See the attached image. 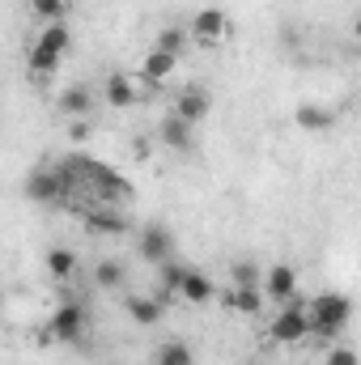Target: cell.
<instances>
[{
  "mask_svg": "<svg viewBox=\"0 0 361 365\" xmlns=\"http://www.w3.org/2000/svg\"><path fill=\"white\" fill-rule=\"evenodd\" d=\"M306 336H315V323H310V302L293 297V302H285V310H280V314H272L268 340H272V344H302Z\"/></svg>",
  "mask_w": 361,
  "mask_h": 365,
  "instance_id": "6da1fadb",
  "label": "cell"
},
{
  "mask_svg": "<svg viewBox=\"0 0 361 365\" xmlns=\"http://www.w3.org/2000/svg\"><path fill=\"white\" fill-rule=\"evenodd\" d=\"M349 319H353V302H349L345 293H319V297H310V323H315V336L332 340V336L345 331Z\"/></svg>",
  "mask_w": 361,
  "mask_h": 365,
  "instance_id": "7a4b0ae2",
  "label": "cell"
},
{
  "mask_svg": "<svg viewBox=\"0 0 361 365\" xmlns=\"http://www.w3.org/2000/svg\"><path fill=\"white\" fill-rule=\"evenodd\" d=\"M47 331H51V340H60V344H77L81 331H86V306L73 302V297H60V306H56L51 319H47Z\"/></svg>",
  "mask_w": 361,
  "mask_h": 365,
  "instance_id": "3957f363",
  "label": "cell"
},
{
  "mask_svg": "<svg viewBox=\"0 0 361 365\" xmlns=\"http://www.w3.org/2000/svg\"><path fill=\"white\" fill-rule=\"evenodd\" d=\"M191 38H195L200 47H221V43L230 38V13L217 9V4L200 9V13L191 17Z\"/></svg>",
  "mask_w": 361,
  "mask_h": 365,
  "instance_id": "277c9868",
  "label": "cell"
},
{
  "mask_svg": "<svg viewBox=\"0 0 361 365\" xmlns=\"http://www.w3.org/2000/svg\"><path fill=\"white\" fill-rule=\"evenodd\" d=\"M81 166H86V179L98 187L102 200H132V182L123 179L119 170H111L102 162H90V158H81Z\"/></svg>",
  "mask_w": 361,
  "mask_h": 365,
  "instance_id": "5b68a950",
  "label": "cell"
},
{
  "mask_svg": "<svg viewBox=\"0 0 361 365\" xmlns=\"http://www.w3.org/2000/svg\"><path fill=\"white\" fill-rule=\"evenodd\" d=\"M136 251L149 264H166V259H175V234L166 225H145L141 238H136Z\"/></svg>",
  "mask_w": 361,
  "mask_h": 365,
  "instance_id": "8992f818",
  "label": "cell"
},
{
  "mask_svg": "<svg viewBox=\"0 0 361 365\" xmlns=\"http://www.w3.org/2000/svg\"><path fill=\"white\" fill-rule=\"evenodd\" d=\"M26 195H30L34 204H56V200L68 195V187L60 179V170H34V175L26 179Z\"/></svg>",
  "mask_w": 361,
  "mask_h": 365,
  "instance_id": "52a82bcc",
  "label": "cell"
},
{
  "mask_svg": "<svg viewBox=\"0 0 361 365\" xmlns=\"http://www.w3.org/2000/svg\"><path fill=\"white\" fill-rule=\"evenodd\" d=\"M175 68H179V56H171V51H162V47H149L145 60H141V81H145V86H162V81L175 77Z\"/></svg>",
  "mask_w": 361,
  "mask_h": 365,
  "instance_id": "ba28073f",
  "label": "cell"
},
{
  "mask_svg": "<svg viewBox=\"0 0 361 365\" xmlns=\"http://www.w3.org/2000/svg\"><path fill=\"white\" fill-rule=\"evenodd\" d=\"M264 293L272 302H293L298 297V268L293 264H272L264 272Z\"/></svg>",
  "mask_w": 361,
  "mask_h": 365,
  "instance_id": "9c48e42d",
  "label": "cell"
},
{
  "mask_svg": "<svg viewBox=\"0 0 361 365\" xmlns=\"http://www.w3.org/2000/svg\"><path fill=\"white\" fill-rule=\"evenodd\" d=\"M128 314H132L141 327H153V323L166 319V297H162V293H153V297H149V293H132V297H128Z\"/></svg>",
  "mask_w": 361,
  "mask_h": 365,
  "instance_id": "30bf717a",
  "label": "cell"
},
{
  "mask_svg": "<svg viewBox=\"0 0 361 365\" xmlns=\"http://www.w3.org/2000/svg\"><path fill=\"white\" fill-rule=\"evenodd\" d=\"M102 98H106V106H115V110H128V106H136V81L128 77V73H111L106 81H102Z\"/></svg>",
  "mask_w": 361,
  "mask_h": 365,
  "instance_id": "8fae6325",
  "label": "cell"
},
{
  "mask_svg": "<svg viewBox=\"0 0 361 365\" xmlns=\"http://www.w3.org/2000/svg\"><path fill=\"white\" fill-rule=\"evenodd\" d=\"M158 136H162V145H166V149L187 153V149H191V140H195V123H187L183 115H166V119H162V128H158Z\"/></svg>",
  "mask_w": 361,
  "mask_h": 365,
  "instance_id": "7c38bea8",
  "label": "cell"
},
{
  "mask_svg": "<svg viewBox=\"0 0 361 365\" xmlns=\"http://www.w3.org/2000/svg\"><path fill=\"white\" fill-rule=\"evenodd\" d=\"M208 110H213V93L200 90V86H187V90L179 93V102H175V115H183L187 123H200Z\"/></svg>",
  "mask_w": 361,
  "mask_h": 365,
  "instance_id": "4fadbf2b",
  "label": "cell"
},
{
  "mask_svg": "<svg viewBox=\"0 0 361 365\" xmlns=\"http://www.w3.org/2000/svg\"><path fill=\"white\" fill-rule=\"evenodd\" d=\"M34 47L39 51H51V56H68V47H73V30L64 26V21H47L43 30H39V38H34Z\"/></svg>",
  "mask_w": 361,
  "mask_h": 365,
  "instance_id": "5bb4252c",
  "label": "cell"
},
{
  "mask_svg": "<svg viewBox=\"0 0 361 365\" xmlns=\"http://www.w3.org/2000/svg\"><path fill=\"white\" fill-rule=\"evenodd\" d=\"M86 230H90V234H106V238H119V234H128L132 225H128V217H119L115 208H93V212H86Z\"/></svg>",
  "mask_w": 361,
  "mask_h": 365,
  "instance_id": "9a60e30c",
  "label": "cell"
},
{
  "mask_svg": "<svg viewBox=\"0 0 361 365\" xmlns=\"http://www.w3.org/2000/svg\"><path fill=\"white\" fill-rule=\"evenodd\" d=\"M293 123H298L302 132H327V128L336 123V115H332L327 106H315V102H302V106L293 110Z\"/></svg>",
  "mask_w": 361,
  "mask_h": 365,
  "instance_id": "2e32d148",
  "label": "cell"
},
{
  "mask_svg": "<svg viewBox=\"0 0 361 365\" xmlns=\"http://www.w3.org/2000/svg\"><path fill=\"white\" fill-rule=\"evenodd\" d=\"M213 293H217V284H213L204 272H187L179 297L183 302H191V306H204V302H213Z\"/></svg>",
  "mask_w": 361,
  "mask_h": 365,
  "instance_id": "e0dca14e",
  "label": "cell"
},
{
  "mask_svg": "<svg viewBox=\"0 0 361 365\" xmlns=\"http://www.w3.org/2000/svg\"><path fill=\"white\" fill-rule=\"evenodd\" d=\"M93 106V93L86 86H68V90L60 93V110L68 115V119H81V115H90Z\"/></svg>",
  "mask_w": 361,
  "mask_h": 365,
  "instance_id": "ac0fdd59",
  "label": "cell"
},
{
  "mask_svg": "<svg viewBox=\"0 0 361 365\" xmlns=\"http://www.w3.org/2000/svg\"><path fill=\"white\" fill-rule=\"evenodd\" d=\"M153 365H195V353L183 340H162L153 353Z\"/></svg>",
  "mask_w": 361,
  "mask_h": 365,
  "instance_id": "d6986e66",
  "label": "cell"
},
{
  "mask_svg": "<svg viewBox=\"0 0 361 365\" xmlns=\"http://www.w3.org/2000/svg\"><path fill=\"white\" fill-rule=\"evenodd\" d=\"M47 272L56 276V280H68V276L77 272V255L68 247H51L47 251Z\"/></svg>",
  "mask_w": 361,
  "mask_h": 365,
  "instance_id": "ffe728a7",
  "label": "cell"
},
{
  "mask_svg": "<svg viewBox=\"0 0 361 365\" xmlns=\"http://www.w3.org/2000/svg\"><path fill=\"white\" fill-rule=\"evenodd\" d=\"M230 280H234V289H264V272H260V264H251V259H238V264L230 268Z\"/></svg>",
  "mask_w": 361,
  "mask_h": 365,
  "instance_id": "44dd1931",
  "label": "cell"
},
{
  "mask_svg": "<svg viewBox=\"0 0 361 365\" xmlns=\"http://www.w3.org/2000/svg\"><path fill=\"white\" fill-rule=\"evenodd\" d=\"M264 297H268L264 289H234V293H230V306H234L238 314H260V310H264Z\"/></svg>",
  "mask_w": 361,
  "mask_h": 365,
  "instance_id": "7402d4cb",
  "label": "cell"
},
{
  "mask_svg": "<svg viewBox=\"0 0 361 365\" xmlns=\"http://www.w3.org/2000/svg\"><path fill=\"white\" fill-rule=\"evenodd\" d=\"M68 9H73L68 0H30V13H34L43 26H47V21H64V17H68Z\"/></svg>",
  "mask_w": 361,
  "mask_h": 365,
  "instance_id": "603a6c76",
  "label": "cell"
},
{
  "mask_svg": "<svg viewBox=\"0 0 361 365\" xmlns=\"http://www.w3.org/2000/svg\"><path fill=\"white\" fill-rule=\"evenodd\" d=\"M93 280H98L102 289H119V284L128 280V268H123L119 259H102V264L93 268Z\"/></svg>",
  "mask_w": 361,
  "mask_h": 365,
  "instance_id": "cb8c5ba5",
  "label": "cell"
},
{
  "mask_svg": "<svg viewBox=\"0 0 361 365\" xmlns=\"http://www.w3.org/2000/svg\"><path fill=\"white\" fill-rule=\"evenodd\" d=\"M26 68H30V77H51V73L60 68V56H51V51H39V47H30V56H26Z\"/></svg>",
  "mask_w": 361,
  "mask_h": 365,
  "instance_id": "d4e9b609",
  "label": "cell"
},
{
  "mask_svg": "<svg viewBox=\"0 0 361 365\" xmlns=\"http://www.w3.org/2000/svg\"><path fill=\"white\" fill-rule=\"evenodd\" d=\"M158 268H162V297L183 293V280H187L191 268H183V264H175V259H166V264H158Z\"/></svg>",
  "mask_w": 361,
  "mask_h": 365,
  "instance_id": "484cf974",
  "label": "cell"
},
{
  "mask_svg": "<svg viewBox=\"0 0 361 365\" xmlns=\"http://www.w3.org/2000/svg\"><path fill=\"white\" fill-rule=\"evenodd\" d=\"M153 47H162V51H171V56H179L183 47H187V30H179V26H166L158 38H153Z\"/></svg>",
  "mask_w": 361,
  "mask_h": 365,
  "instance_id": "4316f807",
  "label": "cell"
},
{
  "mask_svg": "<svg viewBox=\"0 0 361 365\" xmlns=\"http://www.w3.org/2000/svg\"><path fill=\"white\" fill-rule=\"evenodd\" d=\"M323 365H361V357L353 353V349L336 344V349H327V357H323Z\"/></svg>",
  "mask_w": 361,
  "mask_h": 365,
  "instance_id": "83f0119b",
  "label": "cell"
},
{
  "mask_svg": "<svg viewBox=\"0 0 361 365\" xmlns=\"http://www.w3.org/2000/svg\"><path fill=\"white\" fill-rule=\"evenodd\" d=\"M86 136H90V123H86V119H73V123H68V140H73V145H81Z\"/></svg>",
  "mask_w": 361,
  "mask_h": 365,
  "instance_id": "f1b7e54d",
  "label": "cell"
},
{
  "mask_svg": "<svg viewBox=\"0 0 361 365\" xmlns=\"http://www.w3.org/2000/svg\"><path fill=\"white\" fill-rule=\"evenodd\" d=\"M132 153H136V158H141V162H145V158H149V153H153V149H149V140H145V136H136V140H132Z\"/></svg>",
  "mask_w": 361,
  "mask_h": 365,
  "instance_id": "f546056e",
  "label": "cell"
},
{
  "mask_svg": "<svg viewBox=\"0 0 361 365\" xmlns=\"http://www.w3.org/2000/svg\"><path fill=\"white\" fill-rule=\"evenodd\" d=\"M353 34H357V38H361V13H357V21H353Z\"/></svg>",
  "mask_w": 361,
  "mask_h": 365,
  "instance_id": "4dcf8cb0",
  "label": "cell"
},
{
  "mask_svg": "<svg viewBox=\"0 0 361 365\" xmlns=\"http://www.w3.org/2000/svg\"><path fill=\"white\" fill-rule=\"evenodd\" d=\"M251 365H264V361H251Z\"/></svg>",
  "mask_w": 361,
  "mask_h": 365,
  "instance_id": "1f68e13d",
  "label": "cell"
},
{
  "mask_svg": "<svg viewBox=\"0 0 361 365\" xmlns=\"http://www.w3.org/2000/svg\"><path fill=\"white\" fill-rule=\"evenodd\" d=\"M149 365H153V361H149Z\"/></svg>",
  "mask_w": 361,
  "mask_h": 365,
  "instance_id": "d6a6232c",
  "label": "cell"
}]
</instances>
